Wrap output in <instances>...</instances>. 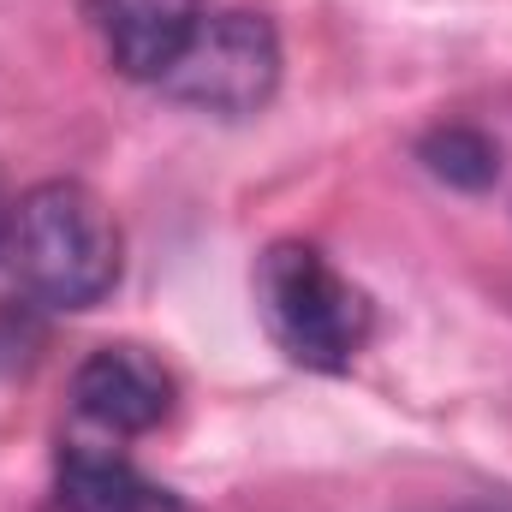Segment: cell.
Listing matches in <instances>:
<instances>
[{
  "instance_id": "6da1fadb",
  "label": "cell",
  "mask_w": 512,
  "mask_h": 512,
  "mask_svg": "<svg viewBox=\"0 0 512 512\" xmlns=\"http://www.w3.org/2000/svg\"><path fill=\"white\" fill-rule=\"evenodd\" d=\"M6 268L42 310H96L126 268L114 209L78 179H42L12 203Z\"/></svg>"
},
{
  "instance_id": "7a4b0ae2",
  "label": "cell",
  "mask_w": 512,
  "mask_h": 512,
  "mask_svg": "<svg viewBox=\"0 0 512 512\" xmlns=\"http://www.w3.org/2000/svg\"><path fill=\"white\" fill-rule=\"evenodd\" d=\"M256 316L268 340L322 376L352 370L376 328V304L364 286H352L328 256L304 239H274L256 256Z\"/></svg>"
},
{
  "instance_id": "3957f363",
  "label": "cell",
  "mask_w": 512,
  "mask_h": 512,
  "mask_svg": "<svg viewBox=\"0 0 512 512\" xmlns=\"http://www.w3.org/2000/svg\"><path fill=\"white\" fill-rule=\"evenodd\" d=\"M280 30L268 12L251 6H203V18L191 24L185 48L173 54V66L161 72V96L215 120H251L274 102L280 90Z\"/></svg>"
},
{
  "instance_id": "277c9868",
  "label": "cell",
  "mask_w": 512,
  "mask_h": 512,
  "mask_svg": "<svg viewBox=\"0 0 512 512\" xmlns=\"http://www.w3.org/2000/svg\"><path fill=\"white\" fill-rule=\"evenodd\" d=\"M179 382L173 370L143 352V346H96L78 376H72V405L84 423L108 429V435H149L173 417Z\"/></svg>"
},
{
  "instance_id": "5b68a950",
  "label": "cell",
  "mask_w": 512,
  "mask_h": 512,
  "mask_svg": "<svg viewBox=\"0 0 512 512\" xmlns=\"http://www.w3.org/2000/svg\"><path fill=\"white\" fill-rule=\"evenodd\" d=\"M197 18L203 0H90V24L102 36L108 66L137 84H161Z\"/></svg>"
},
{
  "instance_id": "8992f818",
  "label": "cell",
  "mask_w": 512,
  "mask_h": 512,
  "mask_svg": "<svg viewBox=\"0 0 512 512\" xmlns=\"http://www.w3.org/2000/svg\"><path fill=\"white\" fill-rule=\"evenodd\" d=\"M54 501L60 512H197L179 489L155 483L108 447H66L54 465Z\"/></svg>"
},
{
  "instance_id": "52a82bcc",
  "label": "cell",
  "mask_w": 512,
  "mask_h": 512,
  "mask_svg": "<svg viewBox=\"0 0 512 512\" xmlns=\"http://www.w3.org/2000/svg\"><path fill=\"white\" fill-rule=\"evenodd\" d=\"M417 161H423L441 185H453V191H489L495 173H501V149H495V137H489L483 126H435V131H423Z\"/></svg>"
},
{
  "instance_id": "ba28073f",
  "label": "cell",
  "mask_w": 512,
  "mask_h": 512,
  "mask_svg": "<svg viewBox=\"0 0 512 512\" xmlns=\"http://www.w3.org/2000/svg\"><path fill=\"white\" fill-rule=\"evenodd\" d=\"M6 233H12V197H6V185H0V256H6Z\"/></svg>"
}]
</instances>
